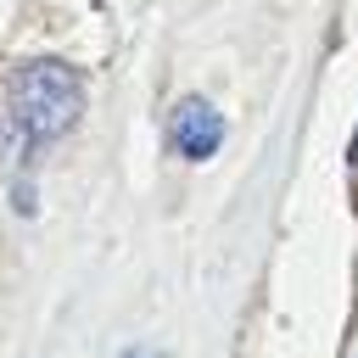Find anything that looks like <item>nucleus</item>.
<instances>
[{
    "instance_id": "obj_1",
    "label": "nucleus",
    "mask_w": 358,
    "mask_h": 358,
    "mask_svg": "<svg viewBox=\"0 0 358 358\" xmlns=\"http://www.w3.org/2000/svg\"><path fill=\"white\" fill-rule=\"evenodd\" d=\"M78 117H84V78H78V67H67L56 56H39V62H22L11 73V123L22 134V151L56 145Z\"/></svg>"
},
{
    "instance_id": "obj_2",
    "label": "nucleus",
    "mask_w": 358,
    "mask_h": 358,
    "mask_svg": "<svg viewBox=\"0 0 358 358\" xmlns=\"http://www.w3.org/2000/svg\"><path fill=\"white\" fill-rule=\"evenodd\" d=\"M168 145H173L185 162L218 157V145H224V112H218L207 95H185V101L168 112Z\"/></svg>"
},
{
    "instance_id": "obj_3",
    "label": "nucleus",
    "mask_w": 358,
    "mask_h": 358,
    "mask_svg": "<svg viewBox=\"0 0 358 358\" xmlns=\"http://www.w3.org/2000/svg\"><path fill=\"white\" fill-rule=\"evenodd\" d=\"M347 157H352V162H358V134H352V151H347Z\"/></svg>"
}]
</instances>
